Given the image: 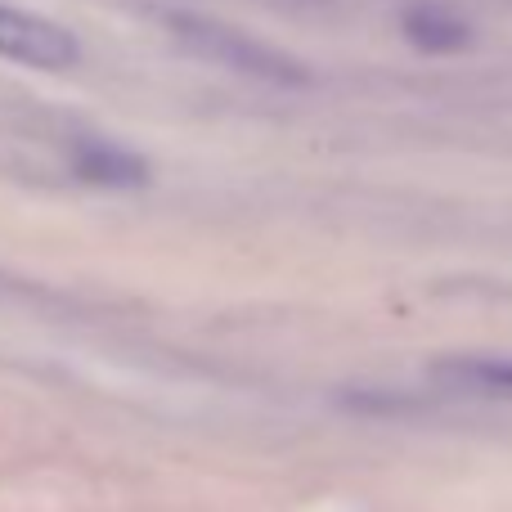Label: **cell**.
Listing matches in <instances>:
<instances>
[{
	"mask_svg": "<svg viewBox=\"0 0 512 512\" xmlns=\"http://www.w3.org/2000/svg\"><path fill=\"white\" fill-rule=\"evenodd\" d=\"M72 176L86 180V185H99V189H140L149 185V162L140 153L122 149L113 140H99V135H81L72 140Z\"/></svg>",
	"mask_w": 512,
	"mask_h": 512,
	"instance_id": "obj_3",
	"label": "cell"
},
{
	"mask_svg": "<svg viewBox=\"0 0 512 512\" xmlns=\"http://www.w3.org/2000/svg\"><path fill=\"white\" fill-rule=\"evenodd\" d=\"M400 27H405L409 45H418V50H427V54H454L472 41L468 18H463L459 9L441 5V0H418V5H409L405 14H400Z\"/></svg>",
	"mask_w": 512,
	"mask_h": 512,
	"instance_id": "obj_4",
	"label": "cell"
},
{
	"mask_svg": "<svg viewBox=\"0 0 512 512\" xmlns=\"http://www.w3.org/2000/svg\"><path fill=\"white\" fill-rule=\"evenodd\" d=\"M167 27L176 32V41L185 45V50H194L198 59L216 63V68H230V72L261 77V81H279V86H301V81H306V68H301L292 54L256 41V36H248L243 27H230V23H221V18L171 9Z\"/></svg>",
	"mask_w": 512,
	"mask_h": 512,
	"instance_id": "obj_1",
	"label": "cell"
},
{
	"mask_svg": "<svg viewBox=\"0 0 512 512\" xmlns=\"http://www.w3.org/2000/svg\"><path fill=\"white\" fill-rule=\"evenodd\" d=\"M0 59L41 72H63L81 59V45L68 27L50 23V18L0 5Z\"/></svg>",
	"mask_w": 512,
	"mask_h": 512,
	"instance_id": "obj_2",
	"label": "cell"
},
{
	"mask_svg": "<svg viewBox=\"0 0 512 512\" xmlns=\"http://www.w3.org/2000/svg\"><path fill=\"white\" fill-rule=\"evenodd\" d=\"M436 378L450 382L459 391H486V396H512V360H481V355H463V360L436 364Z\"/></svg>",
	"mask_w": 512,
	"mask_h": 512,
	"instance_id": "obj_5",
	"label": "cell"
}]
</instances>
